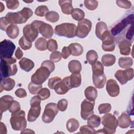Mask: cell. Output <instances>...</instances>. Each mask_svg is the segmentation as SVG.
I'll return each instance as SVG.
<instances>
[{"instance_id": "obj_22", "label": "cell", "mask_w": 134, "mask_h": 134, "mask_svg": "<svg viewBox=\"0 0 134 134\" xmlns=\"http://www.w3.org/2000/svg\"><path fill=\"white\" fill-rule=\"evenodd\" d=\"M132 122V121L131 120L129 115L125 113L121 114L118 119V125L121 128H128Z\"/></svg>"}, {"instance_id": "obj_4", "label": "cell", "mask_w": 134, "mask_h": 134, "mask_svg": "<svg viewBox=\"0 0 134 134\" xmlns=\"http://www.w3.org/2000/svg\"><path fill=\"white\" fill-rule=\"evenodd\" d=\"M104 128L96 131V133H114L118 126V120L116 117L111 114H106L102 117V122Z\"/></svg>"}, {"instance_id": "obj_38", "label": "cell", "mask_w": 134, "mask_h": 134, "mask_svg": "<svg viewBox=\"0 0 134 134\" xmlns=\"http://www.w3.org/2000/svg\"><path fill=\"white\" fill-rule=\"evenodd\" d=\"M71 15L74 20L77 21H81L84 19L85 13L82 9L76 8L73 9L71 13Z\"/></svg>"}, {"instance_id": "obj_5", "label": "cell", "mask_w": 134, "mask_h": 134, "mask_svg": "<svg viewBox=\"0 0 134 134\" xmlns=\"http://www.w3.org/2000/svg\"><path fill=\"white\" fill-rule=\"evenodd\" d=\"M55 34L59 36H64L69 38L76 36V27L72 23H63L55 26Z\"/></svg>"}, {"instance_id": "obj_6", "label": "cell", "mask_w": 134, "mask_h": 134, "mask_svg": "<svg viewBox=\"0 0 134 134\" xmlns=\"http://www.w3.org/2000/svg\"><path fill=\"white\" fill-rule=\"evenodd\" d=\"M12 128L14 130L22 131L25 129L27 126V121L25 118V113L24 110L12 113L10 119Z\"/></svg>"}, {"instance_id": "obj_52", "label": "cell", "mask_w": 134, "mask_h": 134, "mask_svg": "<svg viewBox=\"0 0 134 134\" xmlns=\"http://www.w3.org/2000/svg\"><path fill=\"white\" fill-rule=\"evenodd\" d=\"M7 7L9 9H15L19 6V1L16 0L6 1Z\"/></svg>"}, {"instance_id": "obj_11", "label": "cell", "mask_w": 134, "mask_h": 134, "mask_svg": "<svg viewBox=\"0 0 134 134\" xmlns=\"http://www.w3.org/2000/svg\"><path fill=\"white\" fill-rule=\"evenodd\" d=\"M51 72L46 67L41 66L38 69L31 77V82L37 85H42V84L48 78Z\"/></svg>"}, {"instance_id": "obj_27", "label": "cell", "mask_w": 134, "mask_h": 134, "mask_svg": "<svg viewBox=\"0 0 134 134\" xmlns=\"http://www.w3.org/2000/svg\"><path fill=\"white\" fill-rule=\"evenodd\" d=\"M68 48L71 54L73 56H79L82 54L83 48L82 46L78 43H72L69 44Z\"/></svg>"}, {"instance_id": "obj_54", "label": "cell", "mask_w": 134, "mask_h": 134, "mask_svg": "<svg viewBox=\"0 0 134 134\" xmlns=\"http://www.w3.org/2000/svg\"><path fill=\"white\" fill-rule=\"evenodd\" d=\"M62 79L59 77H53L50 78L48 81V86L51 89H53L54 86L56 85L57 83H58L59 81H60Z\"/></svg>"}, {"instance_id": "obj_3", "label": "cell", "mask_w": 134, "mask_h": 134, "mask_svg": "<svg viewBox=\"0 0 134 134\" xmlns=\"http://www.w3.org/2000/svg\"><path fill=\"white\" fill-rule=\"evenodd\" d=\"M92 65L94 85L96 88H102L106 82V77L104 73V66L100 61H96Z\"/></svg>"}, {"instance_id": "obj_53", "label": "cell", "mask_w": 134, "mask_h": 134, "mask_svg": "<svg viewBox=\"0 0 134 134\" xmlns=\"http://www.w3.org/2000/svg\"><path fill=\"white\" fill-rule=\"evenodd\" d=\"M117 5L121 8L125 9H128L131 6V3L128 1H116Z\"/></svg>"}, {"instance_id": "obj_23", "label": "cell", "mask_w": 134, "mask_h": 134, "mask_svg": "<svg viewBox=\"0 0 134 134\" xmlns=\"http://www.w3.org/2000/svg\"><path fill=\"white\" fill-rule=\"evenodd\" d=\"M72 2V1L70 0L59 1V5L60 6L61 10L63 14L66 15L71 14L73 10Z\"/></svg>"}, {"instance_id": "obj_48", "label": "cell", "mask_w": 134, "mask_h": 134, "mask_svg": "<svg viewBox=\"0 0 134 134\" xmlns=\"http://www.w3.org/2000/svg\"><path fill=\"white\" fill-rule=\"evenodd\" d=\"M20 105L19 102L13 100L12 103L10 107L9 108V111L12 113H15L20 110Z\"/></svg>"}, {"instance_id": "obj_61", "label": "cell", "mask_w": 134, "mask_h": 134, "mask_svg": "<svg viewBox=\"0 0 134 134\" xmlns=\"http://www.w3.org/2000/svg\"><path fill=\"white\" fill-rule=\"evenodd\" d=\"M0 4H1V10H0V12L1 13V12H3V10H4V9H5V7H4V5H3V4H2V3H0Z\"/></svg>"}, {"instance_id": "obj_36", "label": "cell", "mask_w": 134, "mask_h": 134, "mask_svg": "<svg viewBox=\"0 0 134 134\" xmlns=\"http://www.w3.org/2000/svg\"><path fill=\"white\" fill-rule=\"evenodd\" d=\"M35 47L40 51H44L47 49V41L45 38L40 37L35 42Z\"/></svg>"}, {"instance_id": "obj_32", "label": "cell", "mask_w": 134, "mask_h": 134, "mask_svg": "<svg viewBox=\"0 0 134 134\" xmlns=\"http://www.w3.org/2000/svg\"><path fill=\"white\" fill-rule=\"evenodd\" d=\"M116 61L115 55L111 54H106L102 57V62L105 66H110L114 64Z\"/></svg>"}, {"instance_id": "obj_35", "label": "cell", "mask_w": 134, "mask_h": 134, "mask_svg": "<svg viewBox=\"0 0 134 134\" xmlns=\"http://www.w3.org/2000/svg\"><path fill=\"white\" fill-rule=\"evenodd\" d=\"M133 64V60L130 57H121L119 59L118 64L123 69H128Z\"/></svg>"}, {"instance_id": "obj_17", "label": "cell", "mask_w": 134, "mask_h": 134, "mask_svg": "<svg viewBox=\"0 0 134 134\" xmlns=\"http://www.w3.org/2000/svg\"><path fill=\"white\" fill-rule=\"evenodd\" d=\"M71 88L69 83V76L65 77L61 80L56 84L53 88L55 92L59 95L66 94Z\"/></svg>"}, {"instance_id": "obj_29", "label": "cell", "mask_w": 134, "mask_h": 134, "mask_svg": "<svg viewBox=\"0 0 134 134\" xmlns=\"http://www.w3.org/2000/svg\"><path fill=\"white\" fill-rule=\"evenodd\" d=\"M68 68L70 72L72 73L77 74L80 73L82 70V65L79 61L73 60L69 63Z\"/></svg>"}, {"instance_id": "obj_10", "label": "cell", "mask_w": 134, "mask_h": 134, "mask_svg": "<svg viewBox=\"0 0 134 134\" xmlns=\"http://www.w3.org/2000/svg\"><path fill=\"white\" fill-rule=\"evenodd\" d=\"M58 113L57 105L54 103H50L46 105L42 116V120L44 123L52 122Z\"/></svg>"}, {"instance_id": "obj_56", "label": "cell", "mask_w": 134, "mask_h": 134, "mask_svg": "<svg viewBox=\"0 0 134 134\" xmlns=\"http://www.w3.org/2000/svg\"><path fill=\"white\" fill-rule=\"evenodd\" d=\"M9 24L6 20L5 17H2L0 19V28L2 30H6L7 27L8 25Z\"/></svg>"}, {"instance_id": "obj_14", "label": "cell", "mask_w": 134, "mask_h": 134, "mask_svg": "<svg viewBox=\"0 0 134 134\" xmlns=\"http://www.w3.org/2000/svg\"><path fill=\"white\" fill-rule=\"evenodd\" d=\"M94 105L95 102H92L87 99H84L81 105V116L82 119L86 120L94 113Z\"/></svg>"}, {"instance_id": "obj_13", "label": "cell", "mask_w": 134, "mask_h": 134, "mask_svg": "<svg viewBox=\"0 0 134 134\" xmlns=\"http://www.w3.org/2000/svg\"><path fill=\"white\" fill-rule=\"evenodd\" d=\"M133 22V15L131 14L121 20L116 24L111 30V35L116 36L119 34L128 25H132Z\"/></svg>"}, {"instance_id": "obj_37", "label": "cell", "mask_w": 134, "mask_h": 134, "mask_svg": "<svg viewBox=\"0 0 134 134\" xmlns=\"http://www.w3.org/2000/svg\"><path fill=\"white\" fill-rule=\"evenodd\" d=\"M86 58L88 62L91 65H92L97 61L98 59V54L95 51L91 50L86 53Z\"/></svg>"}, {"instance_id": "obj_33", "label": "cell", "mask_w": 134, "mask_h": 134, "mask_svg": "<svg viewBox=\"0 0 134 134\" xmlns=\"http://www.w3.org/2000/svg\"><path fill=\"white\" fill-rule=\"evenodd\" d=\"M87 119V124L89 126L92 127L93 128H97L100 124V117L97 115L92 114L90 116H89Z\"/></svg>"}, {"instance_id": "obj_59", "label": "cell", "mask_w": 134, "mask_h": 134, "mask_svg": "<svg viewBox=\"0 0 134 134\" xmlns=\"http://www.w3.org/2000/svg\"><path fill=\"white\" fill-rule=\"evenodd\" d=\"M15 57L17 59H20L22 58L23 56V51L20 50L19 47H18L17 49V50L15 52Z\"/></svg>"}, {"instance_id": "obj_26", "label": "cell", "mask_w": 134, "mask_h": 134, "mask_svg": "<svg viewBox=\"0 0 134 134\" xmlns=\"http://www.w3.org/2000/svg\"><path fill=\"white\" fill-rule=\"evenodd\" d=\"M107 30V26L105 22L99 21L96 24L95 34L98 39L101 40L103 36Z\"/></svg>"}, {"instance_id": "obj_39", "label": "cell", "mask_w": 134, "mask_h": 134, "mask_svg": "<svg viewBox=\"0 0 134 134\" xmlns=\"http://www.w3.org/2000/svg\"><path fill=\"white\" fill-rule=\"evenodd\" d=\"M19 44L21 49L26 50L31 48L32 42L27 40L24 36H22L19 40Z\"/></svg>"}, {"instance_id": "obj_46", "label": "cell", "mask_w": 134, "mask_h": 134, "mask_svg": "<svg viewBox=\"0 0 134 134\" xmlns=\"http://www.w3.org/2000/svg\"><path fill=\"white\" fill-rule=\"evenodd\" d=\"M47 49L51 52L55 51L58 49V43L55 40L50 39L47 41Z\"/></svg>"}, {"instance_id": "obj_15", "label": "cell", "mask_w": 134, "mask_h": 134, "mask_svg": "<svg viewBox=\"0 0 134 134\" xmlns=\"http://www.w3.org/2000/svg\"><path fill=\"white\" fill-rule=\"evenodd\" d=\"M115 77L117 80L124 85L128 81L131 80L133 77V69L132 68H128L125 70H118L115 74Z\"/></svg>"}, {"instance_id": "obj_21", "label": "cell", "mask_w": 134, "mask_h": 134, "mask_svg": "<svg viewBox=\"0 0 134 134\" xmlns=\"http://www.w3.org/2000/svg\"><path fill=\"white\" fill-rule=\"evenodd\" d=\"M1 81V92H2L3 90H5L7 91H11L14 88L15 85V81L14 80L9 77L3 79Z\"/></svg>"}, {"instance_id": "obj_51", "label": "cell", "mask_w": 134, "mask_h": 134, "mask_svg": "<svg viewBox=\"0 0 134 134\" xmlns=\"http://www.w3.org/2000/svg\"><path fill=\"white\" fill-rule=\"evenodd\" d=\"M41 66L47 68L51 73L55 69V65L54 63L50 60H45L43 61L41 64Z\"/></svg>"}, {"instance_id": "obj_55", "label": "cell", "mask_w": 134, "mask_h": 134, "mask_svg": "<svg viewBox=\"0 0 134 134\" xmlns=\"http://www.w3.org/2000/svg\"><path fill=\"white\" fill-rule=\"evenodd\" d=\"M15 95L19 98H24L27 96L26 91L23 88H18L17 89L15 92Z\"/></svg>"}, {"instance_id": "obj_30", "label": "cell", "mask_w": 134, "mask_h": 134, "mask_svg": "<svg viewBox=\"0 0 134 134\" xmlns=\"http://www.w3.org/2000/svg\"><path fill=\"white\" fill-rule=\"evenodd\" d=\"M6 32L8 37L12 39H15L19 34V29L17 25L10 24L7 27Z\"/></svg>"}, {"instance_id": "obj_19", "label": "cell", "mask_w": 134, "mask_h": 134, "mask_svg": "<svg viewBox=\"0 0 134 134\" xmlns=\"http://www.w3.org/2000/svg\"><path fill=\"white\" fill-rule=\"evenodd\" d=\"M14 98L10 95H5L1 97L0 98L1 113H3L8 110Z\"/></svg>"}, {"instance_id": "obj_42", "label": "cell", "mask_w": 134, "mask_h": 134, "mask_svg": "<svg viewBox=\"0 0 134 134\" xmlns=\"http://www.w3.org/2000/svg\"><path fill=\"white\" fill-rule=\"evenodd\" d=\"M37 96L41 99V100H45L50 96V92L47 88H42L39 90L37 93Z\"/></svg>"}, {"instance_id": "obj_12", "label": "cell", "mask_w": 134, "mask_h": 134, "mask_svg": "<svg viewBox=\"0 0 134 134\" xmlns=\"http://www.w3.org/2000/svg\"><path fill=\"white\" fill-rule=\"evenodd\" d=\"M92 28L91 21L86 18L79 21L76 27V36L80 38H85Z\"/></svg>"}, {"instance_id": "obj_40", "label": "cell", "mask_w": 134, "mask_h": 134, "mask_svg": "<svg viewBox=\"0 0 134 134\" xmlns=\"http://www.w3.org/2000/svg\"><path fill=\"white\" fill-rule=\"evenodd\" d=\"M46 19L51 23H55L59 19V15L58 13L54 11L48 12L45 15Z\"/></svg>"}, {"instance_id": "obj_41", "label": "cell", "mask_w": 134, "mask_h": 134, "mask_svg": "<svg viewBox=\"0 0 134 134\" xmlns=\"http://www.w3.org/2000/svg\"><path fill=\"white\" fill-rule=\"evenodd\" d=\"M42 87V85H37L32 82H30L28 85V89L29 92L32 94H36L38 93Z\"/></svg>"}, {"instance_id": "obj_2", "label": "cell", "mask_w": 134, "mask_h": 134, "mask_svg": "<svg viewBox=\"0 0 134 134\" xmlns=\"http://www.w3.org/2000/svg\"><path fill=\"white\" fill-rule=\"evenodd\" d=\"M16 60L13 58L1 59V80L15 75L17 72Z\"/></svg>"}, {"instance_id": "obj_57", "label": "cell", "mask_w": 134, "mask_h": 134, "mask_svg": "<svg viewBox=\"0 0 134 134\" xmlns=\"http://www.w3.org/2000/svg\"><path fill=\"white\" fill-rule=\"evenodd\" d=\"M62 57L64 59H67L70 55H71L70 51L68 48V47H64L62 50Z\"/></svg>"}, {"instance_id": "obj_43", "label": "cell", "mask_w": 134, "mask_h": 134, "mask_svg": "<svg viewBox=\"0 0 134 134\" xmlns=\"http://www.w3.org/2000/svg\"><path fill=\"white\" fill-rule=\"evenodd\" d=\"M49 11V9L45 5H40L37 7L35 10V14L40 17H42L46 15Z\"/></svg>"}, {"instance_id": "obj_58", "label": "cell", "mask_w": 134, "mask_h": 134, "mask_svg": "<svg viewBox=\"0 0 134 134\" xmlns=\"http://www.w3.org/2000/svg\"><path fill=\"white\" fill-rule=\"evenodd\" d=\"M132 37H133V25H131V27L129 28V29L128 30L126 34V38L128 40L132 39Z\"/></svg>"}, {"instance_id": "obj_9", "label": "cell", "mask_w": 134, "mask_h": 134, "mask_svg": "<svg viewBox=\"0 0 134 134\" xmlns=\"http://www.w3.org/2000/svg\"><path fill=\"white\" fill-rule=\"evenodd\" d=\"M16 47L10 40L4 39L0 43V57L2 58H12Z\"/></svg>"}, {"instance_id": "obj_18", "label": "cell", "mask_w": 134, "mask_h": 134, "mask_svg": "<svg viewBox=\"0 0 134 134\" xmlns=\"http://www.w3.org/2000/svg\"><path fill=\"white\" fill-rule=\"evenodd\" d=\"M106 88L107 93L111 97H116L119 94V86L117 82L114 79H109L108 80L106 83Z\"/></svg>"}, {"instance_id": "obj_44", "label": "cell", "mask_w": 134, "mask_h": 134, "mask_svg": "<svg viewBox=\"0 0 134 134\" xmlns=\"http://www.w3.org/2000/svg\"><path fill=\"white\" fill-rule=\"evenodd\" d=\"M85 7L91 10H95L98 6V1L93 0H85L84 2Z\"/></svg>"}, {"instance_id": "obj_34", "label": "cell", "mask_w": 134, "mask_h": 134, "mask_svg": "<svg viewBox=\"0 0 134 134\" xmlns=\"http://www.w3.org/2000/svg\"><path fill=\"white\" fill-rule=\"evenodd\" d=\"M67 130L70 132H73L75 131L79 127V122L76 119H69L66 124Z\"/></svg>"}, {"instance_id": "obj_45", "label": "cell", "mask_w": 134, "mask_h": 134, "mask_svg": "<svg viewBox=\"0 0 134 134\" xmlns=\"http://www.w3.org/2000/svg\"><path fill=\"white\" fill-rule=\"evenodd\" d=\"M111 109V106L110 104L104 103L100 104L98 106V109L99 114H107L109 113Z\"/></svg>"}, {"instance_id": "obj_1", "label": "cell", "mask_w": 134, "mask_h": 134, "mask_svg": "<svg viewBox=\"0 0 134 134\" xmlns=\"http://www.w3.org/2000/svg\"><path fill=\"white\" fill-rule=\"evenodd\" d=\"M33 12L28 7H24L23 9L18 12L8 13L5 17L8 24H19L26 23L32 16Z\"/></svg>"}, {"instance_id": "obj_60", "label": "cell", "mask_w": 134, "mask_h": 134, "mask_svg": "<svg viewBox=\"0 0 134 134\" xmlns=\"http://www.w3.org/2000/svg\"><path fill=\"white\" fill-rule=\"evenodd\" d=\"M7 133V129L5 124H4L2 122H1V126H0V133L1 134H5Z\"/></svg>"}, {"instance_id": "obj_20", "label": "cell", "mask_w": 134, "mask_h": 134, "mask_svg": "<svg viewBox=\"0 0 134 134\" xmlns=\"http://www.w3.org/2000/svg\"><path fill=\"white\" fill-rule=\"evenodd\" d=\"M39 31L43 37L47 39L51 38L53 34V30L52 26L44 22L40 26Z\"/></svg>"}, {"instance_id": "obj_25", "label": "cell", "mask_w": 134, "mask_h": 134, "mask_svg": "<svg viewBox=\"0 0 134 134\" xmlns=\"http://www.w3.org/2000/svg\"><path fill=\"white\" fill-rule=\"evenodd\" d=\"M20 68L26 72H29L34 67L35 64L32 61L26 58H23L19 62Z\"/></svg>"}, {"instance_id": "obj_16", "label": "cell", "mask_w": 134, "mask_h": 134, "mask_svg": "<svg viewBox=\"0 0 134 134\" xmlns=\"http://www.w3.org/2000/svg\"><path fill=\"white\" fill-rule=\"evenodd\" d=\"M102 49L105 51H113L114 50L115 45L114 39L110 31L108 30L102 37Z\"/></svg>"}, {"instance_id": "obj_7", "label": "cell", "mask_w": 134, "mask_h": 134, "mask_svg": "<svg viewBox=\"0 0 134 134\" xmlns=\"http://www.w3.org/2000/svg\"><path fill=\"white\" fill-rule=\"evenodd\" d=\"M43 21L35 20L30 24L26 25L23 28L24 36L30 42L34 41L38 37L39 29Z\"/></svg>"}, {"instance_id": "obj_31", "label": "cell", "mask_w": 134, "mask_h": 134, "mask_svg": "<svg viewBox=\"0 0 134 134\" xmlns=\"http://www.w3.org/2000/svg\"><path fill=\"white\" fill-rule=\"evenodd\" d=\"M69 83L72 88L80 86L81 84V75L80 73H72V74L69 76Z\"/></svg>"}, {"instance_id": "obj_49", "label": "cell", "mask_w": 134, "mask_h": 134, "mask_svg": "<svg viewBox=\"0 0 134 134\" xmlns=\"http://www.w3.org/2000/svg\"><path fill=\"white\" fill-rule=\"evenodd\" d=\"M68 102L65 99H61L58 102L57 107L58 109L61 111H65L68 107Z\"/></svg>"}, {"instance_id": "obj_8", "label": "cell", "mask_w": 134, "mask_h": 134, "mask_svg": "<svg viewBox=\"0 0 134 134\" xmlns=\"http://www.w3.org/2000/svg\"><path fill=\"white\" fill-rule=\"evenodd\" d=\"M41 99L37 95L31 98L30 101L31 107L27 116V120L28 121H35L39 116L41 111Z\"/></svg>"}, {"instance_id": "obj_28", "label": "cell", "mask_w": 134, "mask_h": 134, "mask_svg": "<svg viewBox=\"0 0 134 134\" xmlns=\"http://www.w3.org/2000/svg\"><path fill=\"white\" fill-rule=\"evenodd\" d=\"M84 95L86 99L88 100L95 102L97 96V91L95 87L90 86L85 90Z\"/></svg>"}, {"instance_id": "obj_47", "label": "cell", "mask_w": 134, "mask_h": 134, "mask_svg": "<svg viewBox=\"0 0 134 134\" xmlns=\"http://www.w3.org/2000/svg\"><path fill=\"white\" fill-rule=\"evenodd\" d=\"M80 133L82 134H87V133H91L93 134L96 133V131L95 129L91 126L88 125H84L80 128Z\"/></svg>"}, {"instance_id": "obj_24", "label": "cell", "mask_w": 134, "mask_h": 134, "mask_svg": "<svg viewBox=\"0 0 134 134\" xmlns=\"http://www.w3.org/2000/svg\"><path fill=\"white\" fill-rule=\"evenodd\" d=\"M131 43L126 39L120 41L118 44L120 50V53L122 55H129L131 51Z\"/></svg>"}, {"instance_id": "obj_50", "label": "cell", "mask_w": 134, "mask_h": 134, "mask_svg": "<svg viewBox=\"0 0 134 134\" xmlns=\"http://www.w3.org/2000/svg\"><path fill=\"white\" fill-rule=\"evenodd\" d=\"M50 60L54 62H57L62 59V54L59 51H54L50 55Z\"/></svg>"}]
</instances>
